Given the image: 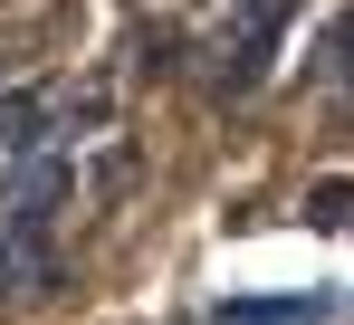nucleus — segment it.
I'll return each instance as SVG.
<instances>
[{
    "label": "nucleus",
    "mask_w": 354,
    "mask_h": 325,
    "mask_svg": "<svg viewBox=\"0 0 354 325\" xmlns=\"http://www.w3.org/2000/svg\"><path fill=\"white\" fill-rule=\"evenodd\" d=\"M48 154H58V96L48 86H10L0 96V192L19 172H39Z\"/></svg>",
    "instance_id": "f257e3e1"
},
{
    "label": "nucleus",
    "mask_w": 354,
    "mask_h": 325,
    "mask_svg": "<svg viewBox=\"0 0 354 325\" xmlns=\"http://www.w3.org/2000/svg\"><path fill=\"white\" fill-rule=\"evenodd\" d=\"M306 220L316 230H354V182H316L306 192Z\"/></svg>",
    "instance_id": "39448f33"
},
{
    "label": "nucleus",
    "mask_w": 354,
    "mask_h": 325,
    "mask_svg": "<svg viewBox=\"0 0 354 325\" xmlns=\"http://www.w3.org/2000/svg\"><path fill=\"white\" fill-rule=\"evenodd\" d=\"M306 67H316V86H335V96L354 106V0L326 19V39H316V57H306Z\"/></svg>",
    "instance_id": "7ed1b4c3"
},
{
    "label": "nucleus",
    "mask_w": 354,
    "mask_h": 325,
    "mask_svg": "<svg viewBox=\"0 0 354 325\" xmlns=\"http://www.w3.org/2000/svg\"><path fill=\"white\" fill-rule=\"evenodd\" d=\"M316 297H268V306H211V325H306Z\"/></svg>",
    "instance_id": "20e7f679"
},
{
    "label": "nucleus",
    "mask_w": 354,
    "mask_h": 325,
    "mask_svg": "<svg viewBox=\"0 0 354 325\" xmlns=\"http://www.w3.org/2000/svg\"><path fill=\"white\" fill-rule=\"evenodd\" d=\"M278 29H288V0H249V10L230 19V39H221V77H211V96H249V86L268 77Z\"/></svg>",
    "instance_id": "f03ea898"
}]
</instances>
